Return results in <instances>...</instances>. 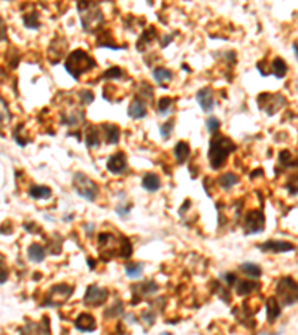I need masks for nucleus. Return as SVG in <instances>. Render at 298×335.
<instances>
[{
	"instance_id": "nucleus-1",
	"label": "nucleus",
	"mask_w": 298,
	"mask_h": 335,
	"mask_svg": "<svg viewBox=\"0 0 298 335\" xmlns=\"http://www.w3.org/2000/svg\"><path fill=\"white\" fill-rule=\"evenodd\" d=\"M236 151L234 142L227 136H213L209 146V162L213 170H219L227 162L228 155Z\"/></svg>"
},
{
	"instance_id": "nucleus-2",
	"label": "nucleus",
	"mask_w": 298,
	"mask_h": 335,
	"mask_svg": "<svg viewBox=\"0 0 298 335\" xmlns=\"http://www.w3.org/2000/svg\"><path fill=\"white\" fill-rule=\"evenodd\" d=\"M78 9H79L81 24H82L84 31L95 33L98 29L102 27L103 14H102L100 9H98V6L95 3H91L89 0H79Z\"/></svg>"
},
{
	"instance_id": "nucleus-3",
	"label": "nucleus",
	"mask_w": 298,
	"mask_h": 335,
	"mask_svg": "<svg viewBox=\"0 0 298 335\" xmlns=\"http://www.w3.org/2000/svg\"><path fill=\"white\" fill-rule=\"evenodd\" d=\"M94 67H95V61L82 49H76V51L70 52L64 63L66 72L73 79H79L84 73H88Z\"/></svg>"
},
{
	"instance_id": "nucleus-4",
	"label": "nucleus",
	"mask_w": 298,
	"mask_h": 335,
	"mask_svg": "<svg viewBox=\"0 0 298 335\" xmlns=\"http://www.w3.org/2000/svg\"><path fill=\"white\" fill-rule=\"evenodd\" d=\"M73 188H75V192L81 198H84L89 203L95 201V198L98 195V185L85 173L73 175Z\"/></svg>"
},
{
	"instance_id": "nucleus-5",
	"label": "nucleus",
	"mask_w": 298,
	"mask_h": 335,
	"mask_svg": "<svg viewBox=\"0 0 298 335\" xmlns=\"http://www.w3.org/2000/svg\"><path fill=\"white\" fill-rule=\"evenodd\" d=\"M277 301L283 307H291L297 303L298 291H297V282L292 277H282L277 282L276 286Z\"/></svg>"
},
{
	"instance_id": "nucleus-6",
	"label": "nucleus",
	"mask_w": 298,
	"mask_h": 335,
	"mask_svg": "<svg viewBox=\"0 0 298 335\" xmlns=\"http://www.w3.org/2000/svg\"><path fill=\"white\" fill-rule=\"evenodd\" d=\"M75 288L67 285V283H61V285H56L49 289V292L45 297L43 305L45 307H60L63 304H66L69 301V298L72 297Z\"/></svg>"
},
{
	"instance_id": "nucleus-7",
	"label": "nucleus",
	"mask_w": 298,
	"mask_h": 335,
	"mask_svg": "<svg viewBox=\"0 0 298 335\" xmlns=\"http://www.w3.org/2000/svg\"><path fill=\"white\" fill-rule=\"evenodd\" d=\"M266 227V216L261 210H251L244 214L243 231L246 236L260 234L264 231Z\"/></svg>"
},
{
	"instance_id": "nucleus-8",
	"label": "nucleus",
	"mask_w": 298,
	"mask_h": 335,
	"mask_svg": "<svg viewBox=\"0 0 298 335\" xmlns=\"http://www.w3.org/2000/svg\"><path fill=\"white\" fill-rule=\"evenodd\" d=\"M260 107L266 110V114L268 117H273L276 112H279L283 106H286V98L282 94H267L263 92L257 98Z\"/></svg>"
},
{
	"instance_id": "nucleus-9",
	"label": "nucleus",
	"mask_w": 298,
	"mask_h": 335,
	"mask_svg": "<svg viewBox=\"0 0 298 335\" xmlns=\"http://www.w3.org/2000/svg\"><path fill=\"white\" fill-rule=\"evenodd\" d=\"M109 298V291L106 288H100L97 285H91L87 288L84 295V304L88 307H100Z\"/></svg>"
},
{
	"instance_id": "nucleus-10",
	"label": "nucleus",
	"mask_w": 298,
	"mask_h": 335,
	"mask_svg": "<svg viewBox=\"0 0 298 335\" xmlns=\"http://www.w3.org/2000/svg\"><path fill=\"white\" fill-rule=\"evenodd\" d=\"M106 167H108V170L112 175H122L127 170V156H125V153L124 152H117L112 156H109L108 162H106Z\"/></svg>"
},
{
	"instance_id": "nucleus-11",
	"label": "nucleus",
	"mask_w": 298,
	"mask_h": 335,
	"mask_svg": "<svg viewBox=\"0 0 298 335\" xmlns=\"http://www.w3.org/2000/svg\"><path fill=\"white\" fill-rule=\"evenodd\" d=\"M260 250L263 252H271V253H285V252H291L295 250V246L289 242H280V240H268L261 243Z\"/></svg>"
},
{
	"instance_id": "nucleus-12",
	"label": "nucleus",
	"mask_w": 298,
	"mask_h": 335,
	"mask_svg": "<svg viewBox=\"0 0 298 335\" xmlns=\"http://www.w3.org/2000/svg\"><path fill=\"white\" fill-rule=\"evenodd\" d=\"M195 98H197V103L198 106L202 107L203 112H212L213 107H215V97H213V92H212V88H202L200 91H198L195 94Z\"/></svg>"
},
{
	"instance_id": "nucleus-13",
	"label": "nucleus",
	"mask_w": 298,
	"mask_h": 335,
	"mask_svg": "<svg viewBox=\"0 0 298 335\" xmlns=\"http://www.w3.org/2000/svg\"><path fill=\"white\" fill-rule=\"evenodd\" d=\"M100 130H102L100 134H103V139H105V143L106 145H117L119 142L121 131H119V127L118 125H114V124H102Z\"/></svg>"
},
{
	"instance_id": "nucleus-14",
	"label": "nucleus",
	"mask_w": 298,
	"mask_h": 335,
	"mask_svg": "<svg viewBox=\"0 0 298 335\" xmlns=\"http://www.w3.org/2000/svg\"><path fill=\"white\" fill-rule=\"evenodd\" d=\"M160 289V286L155 282H143L140 285H133L131 291H133V298H142V297H148L152 295Z\"/></svg>"
},
{
	"instance_id": "nucleus-15",
	"label": "nucleus",
	"mask_w": 298,
	"mask_h": 335,
	"mask_svg": "<svg viewBox=\"0 0 298 335\" xmlns=\"http://www.w3.org/2000/svg\"><path fill=\"white\" fill-rule=\"evenodd\" d=\"M20 332H26V334H49V332H51V326H49L48 316H43V322H39V323L29 322L26 326L20 328Z\"/></svg>"
},
{
	"instance_id": "nucleus-16",
	"label": "nucleus",
	"mask_w": 298,
	"mask_h": 335,
	"mask_svg": "<svg viewBox=\"0 0 298 335\" xmlns=\"http://www.w3.org/2000/svg\"><path fill=\"white\" fill-rule=\"evenodd\" d=\"M127 114L130 118L133 120H140V118H145L146 114H148V109H146V103L140 98H134L130 106H128V110H127Z\"/></svg>"
},
{
	"instance_id": "nucleus-17",
	"label": "nucleus",
	"mask_w": 298,
	"mask_h": 335,
	"mask_svg": "<svg viewBox=\"0 0 298 335\" xmlns=\"http://www.w3.org/2000/svg\"><path fill=\"white\" fill-rule=\"evenodd\" d=\"M75 328L81 332H92L97 328L95 319L88 313H82V314L78 316V319L75 322Z\"/></svg>"
},
{
	"instance_id": "nucleus-18",
	"label": "nucleus",
	"mask_w": 298,
	"mask_h": 335,
	"mask_svg": "<svg viewBox=\"0 0 298 335\" xmlns=\"http://www.w3.org/2000/svg\"><path fill=\"white\" fill-rule=\"evenodd\" d=\"M100 131H98V127L95 125H88L87 127V131H85V143H87V148L88 149H92V148H97L98 145H100Z\"/></svg>"
},
{
	"instance_id": "nucleus-19",
	"label": "nucleus",
	"mask_w": 298,
	"mask_h": 335,
	"mask_svg": "<svg viewBox=\"0 0 298 335\" xmlns=\"http://www.w3.org/2000/svg\"><path fill=\"white\" fill-rule=\"evenodd\" d=\"M282 313V305L279 304L276 297H270L267 300V319L268 323H274Z\"/></svg>"
},
{
	"instance_id": "nucleus-20",
	"label": "nucleus",
	"mask_w": 298,
	"mask_h": 335,
	"mask_svg": "<svg viewBox=\"0 0 298 335\" xmlns=\"http://www.w3.org/2000/svg\"><path fill=\"white\" fill-rule=\"evenodd\" d=\"M236 286V294L240 295V297H247V295H251L252 292L258 291L260 285L257 282H252V280H241V282H236L234 283Z\"/></svg>"
},
{
	"instance_id": "nucleus-21",
	"label": "nucleus",
	"mask_w": 298,
	"mask_h": 335,
	"mask_svg": "<svg viewBox=\"0 0 298 335\" xmlns=\"http://www.w3.org/2000/svg\"><path fill=\"white\" fill-rule=\"evenodd\" d=\"M155 37H157V30H155V27H149L148 30H145V31L140 34V37H139V40H137V43H136L137 49H139V51H145L149 45H151V43L154 42Z\"/></svg>"
},
{
	"instance_id": "nucleus-22",
	"label": "nucleus",
	"mask_w": 298,
	"mask_h": 335,
	"mask_svg": "<svg viewBox=\"0 0 298 335\" xmlns=\"http://www.w3.org/2000/svg\"><path fill=\"white\" fill-rule=\"evenodd\" d=\"M173 153H175V158H176L178 164H185V161L191 155V148H189V145L186 142L180 140V142L176 143V146L173 149Z\"/></svg>"
},
{
	"instance_id": "nucleus-23",
	"label": "nucleus",
	"mask_w": 298,
	"mask_h": 335,
	"mask_svg": "<svg viewBox=\"0 0 298 335\" xmlns=\"http://www.w3.org/2000/svg\"><path fill=\"white\" fill-rule=\"evenodd\" d=\"M142 186L149 191V192H155L160 189L161 186V181H160V176L155 175V173H146L142 179Z\"/></svg>"
},
{
	"instance_id": "nucleus-24",
	"label": "nucleus",
	"mask_w": 298,
	"mask_h": 335,
	"mask_svg": "<svg viewBox=\"0 0 298 335\" xmlns=\"http://www.w3.org/2000/svg\"><path fill=\"white\" fill-rule=\"evenodd\" d=\"M27 255H29V259H30L31 262H34V264H40V262L45 259V256H46V250H45V247H43L42 244H39V243H33V244H30V246H29V249H27Z\"/></svg>"
},
{
	"instance_id": "nucleus-25",
	"label": "nucleus",
	"mask_w": 298,
	"mask_h": 335,
	"mask_svg": "<svg viewBox=\"0 0 298 335\" xmlns=\"http://www.w3.org/2000/svg\"><path fill=\"white\" fill-rule=\"evenodd\" d=\"M29 195L34 200H48V198H51L53 191H51V188L45 186V185H34L29 189Z\"/></svg>"
},
{
	"instance_id": "nucleus-26",
	"label": "nucleus",
	"mask_w": 298,
	"mask_h": 335,
	"mask_svg": "<svg viewBox=\"0 0 298 335\" xmlns=\"http://www.w3.org/2000/svg\"><path fill=\"white\" fill-rule=\"evenodd\" d=\"M84 121V110L81 109H75L70 114H63L61 115V122L66 125H78Z\"/></svg>"
},
{
	"instance_id": "nucleus-27",
	"label": "nucleus",
	"mask_w": 298,
	"mask_h": 335,
	"mask_svg": "<svg viewBox=\"0 0 298 335\" xmlns=\"http://www.w3.org/2000/svg\"><path fill=\"white\" fill-rule=\"evenodd\" d=\"M238 270H240L243 274H246L247 277H251V278H258V277H261V274H263L261 267L257 265V264H254V262H243V264L238 265Z\"/></svg>"
},
{
	"instance_id": "nucleus-28",
	"label": "nucleus",
	"mask_w": 298,
	"mask_h": 335,
	"mask_svg": "<svg viewBox=\"0 0 298 335\" xmlns=\"http://www.w3.org/2000/svg\"><path fill=\"white\" fill-rule=\"evenodd\" d=\"M152 76L158 85L166 87V82H170L173 79V72L166 69V67H155L152 72Z\"/></svg>"
},
{
	"instance_id": "nucleus-29",
	"label": "nucleus",
	"mask_w": 298,
	"mask_h": 335,
	"mask_svg": "<svg viewBox=\"0 0 298 335\" xmlns=\"http://www.w3.org/2000/svg\"><path fill=\"white\" fill-rule=\"evenodd\" d=\"M270 70H271L270 73H273L276 78H285L286 73H288V64L285 63L283 59L277 57V59H274L271 61V69Z\"/></svg>"
},
{
	"instance_id": "nucleus-30",
	"label": "nucleus",
	"mask_w": 298,
	"mask_h": 335,
	"mask_svg": "<svg viewBox=\"0 0 298 335\" xmlns=\"http://www.w3.org/2000/svg\"><path fill=\"white\" fill-rule=\"evenodd\" d=\"M97 45L102 46V48H109V49H121V46L117 45V42L114 40V36L111 34V31H105L98 36Z\"/></svg>"
},
{
	"instance_id": "nucleus-31",
	"label": "nucleus",
	"mask_w": 298,
	"mask_h": 335,
	"mask_svg": "<svg viewBox=\"0 0 298 335\" xmlns=\"http://www.w3.org/2000/svg\"><path fill=\"white\" fill-rule=\"evenodd\" d=\"M238 176L234 173H224L219 179H218V185L222 189H231L233 186H236L238 183Z\"/></svg>"
},
{
	"instance_id": "nucleus-32",
	"label": "nucleus",
	"mask_w": 298,
	"mask_h": 335,
	"mask_svg": "<svg viewBox=\"0 0 298 335\" xmlns=\"http://www.w3.org/2000/svg\"><path fill=\"white\" fill-rule=\"evenodd\" d=\"M23 21L24 26L30 30H37L40 27V21H39V12L37 11H31L26 15H23Z\"/></svg>"
},
{
	"instance_id": "nucleus-33",
	"label": "nucleus",
	"mask_w": 298,
	"mask_h": 335,
	"mask_svg": "<svg viewBox=\"0 0 298 335\" xmlns=\"http://www.w3.org/2000/svg\"><path fill=\"white\" fill-rule=\"evenodd\" d=\"M145 265L142 262H127L125 264V274L130 278H137L142 275Z\"/></svg>"
},
{
	"instance_id": "nucleus-34",
	"label": "nucleus",
	"mask_w": 298,
	"mask_h": 335,
	"mask_svg": "<svg viewBox=\"0 0 298 335\" xmlns=\"http://www.w3.org/2000/svg\"><path fill=\"white\" fill-rule=\"evenodd\" d=\"M12 115L11 110L8 107V103L5 101V98L0 95V124H8L11 121Z\"/></svg>"
},
{
	"instance_id": "nucleus-35",
	"label": "nucleus",
	"mask_w": 298,
	"mask_h": 335,
	"mask_svg": "<svg viewBox=\"0 0 298 335\" xmlns=\"http://www.w3.org/2000/svg\"><path fill=\"white\" fill-rule=\"evenodd\" d=\"M137 98H140V100H145V101H151L152 100V95H154V90L149 87V84H146V82H142L140 84V88H139V91H137Z\"/></svg>"
},
{
	"instance_id": "nucleus-36",
	"label": "nucleus",
	"mask_w": 298,
	"mask_h": 335,
	"mask_svg": "<svg viewBox=\"0 0 298 335\" xmlns=\"http://www.w3.org/2000/svg\"><path fill=\"white\" fill-rule=\"evenodd\" d=\"M279 162L282 167H285V169H291V167H295V164H297L295 158H292V153L289 151H282L279 153Z\"/></svg>"
},
{
	"instance_id": "nucleus-37",
	"label": "nucleus",
	"mask_w": 298,
	"mask_h": 335,
	"mask_svg": "<svg viewBox=\"0 0 298 335\" xmlns=\"http://www.w3.org/2000/svg\"><path fill=\"white\" fill-rule=\"evenodd\" d=\"M172 107H173V100L170 97H161L158 100V114L160 115H163V117L169 115Z\"/></svg>"
},
{
	"instance_id": "nucleus-38",
	"label": "nucleus",
	"mask_w": 298,
	"mask_h": 335,
	"mask_svg": "<svg viewBox=\"0 0 298 335\" xmlns=\"http://www.w3.org/2000/svg\"><path fill=\"white\" fill-rule=\"evenodd\" d=\"M118 255L124 259H128L133 255V246H131V243L127 237H121V246H119Z\"/></svg>"
},
{
	"instance_id": "nucleus-39",
	"label": "nucleus",
	"mask_w": 298,
	"mask_h": 335,
	"mask_svg": "<svg viewBox=\"0 0 298 335\" xmlns=\"http://www.w3.org/2000/svg\"><path fill=\"white\" fill-rule=\"evenodd\" d=\"M124 314V304L122 301H117L112 307H109L106 311H105V317L111 319V317H118V316H122Z\"/></svg>"
},
{
	"instance_id": "nucleus-40",
	"label": "nucleus",
	"mask_w": 298,
	"mask_h": 335,
	"mask_svg": "<svg viewBox=\"0 0 298 335\" xmlns=\"http://www.w3.org/2000/svg\"><path fill=\"white\" fill-rule=\"evenodd\" d=\"M23 127H24V125H20V127H17L15 131H14V139H15L17 145H20V146H26V145L29 143V140H30L29 134L23 130Z\"/></svg>"
},
{
	"instance_id": "nucleus-41",
	"label": "nucleus",
	"mask_w": 298,
	"mask_h": 335,
	"mask_svg": "<svg viewBox=\"0 0 298 335\" xmlns=\"http://www.w3.org/2000/svg\"><path fill=\"white\" fill-rule=\"evenodd\" d=\"M173 128H175V121H173V120L164 122V124L160 127V134H161V137H163L164 140H169L170 136H172V133H173Z\"/></svg>"
},
{
	"instance_id": "nucleus-42",
	"label": "nucleus",
	"mask_w": 298,
	"mask_h": 335,
	"mask_svg": "<svg viewBox=\"0 0 298 335\" xmlns=\"http://www.w3.org/2000/svg\"><path fill=\"white\" fill-rule=\"evenodd\" d=\"M124 76V72H122V69L121 67H111V69H108L105 73H103V79H121Z\"/></svg>"
},
{
	"instance_id": "nucleus-43",
	"label": "nucleus",
	"mask_w": 298,
	"mask_h": 335,
	"mask_svg": "<svg viewBox=\"0 0 298 335\" xmlns=\"http://www.w3.org/2000/svg\"><path fill=\"white\" fill-rule=\"evenodd\" d=\"M78 98L81 100V103L84 106H87V104H91L94 101V94L89 90H82V91H79Z\"/></svg>"
},
{
	"instance_id": "nucleus-44",
	"label": "nucleus",
	"mask_w": 298,
	"mask_h": 335,
	"mask_svg": "<svg viewBox=\"0 0 298 335\" xmlns=\"http://www.w3.org/2000/svg\"><path fill=\"white\" fill-rule=\"evenodd\" d=\"M206 127H208V131H209V133L215 134V133H216V131L219 130V127H221V122H219V120H218V118L212 117V118H209V120L206 121Z\"/></svg>"
},
{
	"instance_id": "nucleus-45",
	"label": "nucleus",
	"mask_w": 298,
	"mask_h": 335,
	"mask_svg": "<svg viewBox=\"0 0 298 335\" xmlns=\"http://www.w3.org/2000/svg\"><path fill=\"white\" fill-rule=\"evenodd\" d=\"M221 280L228 286V288H233L234 286V283L237 282V277H236V274L234 273H224L222 275H221Z\"/></svg>"
},
{
	"instance_id": "nucleus-46",
	"label": "nucleus",
	"mask_w": 298,
	"mask_h": 335,
	"mask_svg": "<svg viewBox=\"0 0 298 335\" xmlns=\"http://www.w3.org/2000/svg\"><path fill=\"white\" fill-rule=\"evenodd\" d=\"M155 313L152 311V310H145L143 313H142V320L148 325V326H152L154 325V322H155Z\"/></svg>"
},
{
	"instance_id": "nucleus-47",
	"label": "nucleus",
	"mask_w": 298,
	"mask_h": 335,
	"mask_svg": "<svg viewBox=\"0 0 298 335\" xmlns=\"http://www.w3.org/2000/svg\"><path fill=\"white\" fill-rule=\"evenodd\" d=\"M131 204H128L127 207H125V203L124 201H119L118 204H117V207H115V212L121 216V217H125L128 213H130V210H131Z\"/></svg>"
},
{
	"instance_id": "nucleus-48",
	"label": "nucleus",
	"mask_w": 298,
	"mask_h": 335,
	"mask_svg": "<svg viewBox=\"0 0 298 335\" xmlns=\"http://www.w3.org/2000/svg\"><path fill=\"white\" fill-rule=\"evenodd\" d=\"M9 277V270L6 267V264L0 259V285H3Z\"/></svg>"
},
{
	"instance_id": "nucleus-49",
	"label": "nucleus",
	"mask_w": 298,
	"mask_h": 335,
	"mask_svg": "<svg viewBox=\"0 0 298 335\" xmlns=\"http://www.w3.org/2000/svg\"><path fill=\"white\" fill-rule=\"evenodd\" d=\"M8 37V26H6V21L0 17V42L6 40Z\"/></svg>"
},
{
	"instance_id": "nucleus-50",
	"label": "nucleus",
	"mask_w": 298,
	"mask_h": 335,
	"mask_svg": "<svg viewBox=\"0 0 298 335\" xmlns=\"http://www.w3.org/2000/svg\"><path fill=\"white\" fill-rule=\"evenodd\" d=\"M36 223H24V230L30 231V233H40V228H34Z\"/></svg>"
},
{
	"instance_id": "nucleus-51",
	"label": "nucleus",
	"mask_w": 298,
	"mask_h": 335,
	"mask_svg": "<svg viewBox=\"0 0 298 335\" xmlns=\"http://www.w3.org/2000/svg\"><path fill=\"white\" fill-rule=\"evenodd\" d=\"M172 40H173V36H166V37L163 39V42H161V48H166Z\"/></svg>"
},
{
	"instance_id": "nucleus-52",
	"label": "nucleus",
	"mask_w": 298,
	"mask_h": 335,
	"mask_svg": "<svg viewBox=\"0 0 298 335\" xmlns=\"http://www.w3.org/2000/svg\"><path fill=\"white\" fill-rule=\"evenodd\" d=\"M87 261H88V267H89V268H94V267H95V261H94L92 258H88Z\"/></svg>"
},
{
	"instance_id": "nucleus-53",
	"label": "nucleus",
	"mask_w": 298,
	"mask_h": 335,
	"mask_svg": "<svg viewBox=\"0 0 298 335\" xmlns=\"http://www.w3.org/2000/svg\"><path fill=\"white\" fill-rule=\"evenodd\" d=\"M294 54H295V59H298V52H297V43H294Z\"/></svg>"
},
{
	"instance_id": "nucleus-54",
	"label": "nucleus",
	"mask_w": 298,
	"mask_h": 335,
	"mask_svg": "<svg viewBox=\"0 0 298 335\" xmlns=\"http://www.w3.org/2000/svg\"><path fill=\"white\" fill-rule=\"evenodd\" d=\"M258 175H263V170H258V172H254V173H252V178H255V176H258Z\"/></svg>"
}]
</instances>
